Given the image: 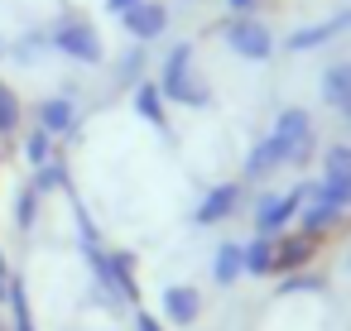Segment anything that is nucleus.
Wrapping results in <instances>:
<instances>
[{
    "instance_id": "f257e3e1",
    "label": "nucleus",
    "mask_w": 351,
    "mask_h": 331,
    "mask_svg": "<svg viewBox=\"0 0 351 331\" xmlns=\"http://www.w3.org/2000/svg\"><path fill=\"white\" fill-rule=\"evenodd\" d=\"M154 82H159V92H164L169 106H183V111H207L212 106V87L197 72V49L188 39H178V44L164 49V58L154 68Z\"/></svg>"
},
{
    "instance_id": "f03ea898",
    "label": "nucleus",
    "mask_w": 351,
    "mask_h": 331,
    "mask_svg": "<svg viewBox=\"0 0 351 331\" xmlns=\"http://www.w3.org/2000/svg\"><path fill=\"white\" fill-rule=\"evenodd\" d=\"M49 49L68 63H82V68H101L106 63V44H101V29L87 20V15H58L49 25Z\"/></svg>"
},
{
    "instance_id": "7ed1b4c3",
    "label": "nucleus",
    "mask_w": 351,
    "mask_h": 331,
    "mask_svg": "<svg viewBox=\"0 0 351 331\" xmlns=\"http://www.w3.org/2000/svg\"><path fill=\"white\" fill-rule=\"evenodd\" d=\"M265 140H269V149L279 154L284 168H303L313 159V149H317V125H313V116L303 106H284Z\"/></svg>"
},
{
    "instance_id": "20e7f679",
    "label": "nucleus",
    "mask_w": 351,
    "mask_h": 331,
    "mask_svg": "<svg viewBox=\"0 0 351 331\" xmlns=\"http://www.w3.org/2000/svg\"><path fill=\"white\" fill-rule=\"evenodd\" d=\"M221 39H226V49H231L241 63H269V58L279 53L274 29H269L265 20H255V15H226Z\"/></svg>"
},
{
    "instance_id": "39448f33",
    "label": "nucleus",
    "mask_w": 351,
    "mask_h": 331,
    "mask_svg": "<svg viewBox=\"0 0 351 331\" xmlns=\"http://www.w3.org/2000/svg\"><path fill=\"white\" fill-rule=\"evenodd\" d=\"M241 207H245V183L241 178H226V183H212V187H202V197L193 202V226H202V230H212V226H226L231 216H241Z\"/></svg>"
},
{
    "instance_id": "423d86ee",
    "label": "nucleus",
    "mask_w": 351,
    "mask_h": 331,
    "mask_svg": "<svg viewBox=\"0 0 351 331\" xmlns=\"http://www.w3.org/2000/svg\"><path fill=\"white\" fill-rule=\"evenodd\" d=\"M303 197H308V183H298V187H284V192H265V197L255 202V211H250V226H255V235H284V230L298 221V207H303Z\"/></svg>"
},
{
    "instance_id": "0eeeda50",
    "label": "nucleus",
    "mask_w": 351,
    "mask_h": 331,
    "mask_svg": "<svg viewBox=\"0 0 351 331\" xmlns=\"http://www.w3.org/2000/svg\"><path fill=\"white\" fill-rule=\"evenodd\" d=\"M332 207L351 211V144H327L322 149V173L313 183Z\"/></svg>"
},
{
    "instance_id": "6e6552de",
    "label": "nucleus",
    "mask_w": 351,
    "mask_h": 331,
    "mask_svg": "<svg viewBox=\"0 0 351 331\" xmlns=\"http://www.w3.org/2000/svg\"><path fill=\"white\" fill-rule=\"evenodd\" d=\"M169 25H173V10L164 5V0H140L135 10H125L121 15V29H125V39L130 44H159L164 34H169Z\"/></svg>"
},
{
    "instance_id": "1a4fd4ad",
    "label": "nucleus",
    "mask_w": 351,
    "mask_h": 331,
    "mask_svg": "<svg viewBox=\"0 0 351 331\" xmlns=\"http://www.w3.org/2000/svg\"><path fill=\"white\" fill-rule=\"evenodd\" d=\"M202 288H193V283H169L164 293H159V317L169 321V326H178V331H188V326H197L202 321Z\"/></svg>"
},
{
    "instance_id": "9d476101",
    "label": "nucleus",
    "mask_w": 351,
    "mask_h": 331,
    "mask_svg": "<svg viewBox=\"0 0 351 331\" xmlns=\"http://www.w3.org/2000/svg\"><path fill=\"white\" fill-rule=\"evenodd\" d=\"M77 120H82V111H77V96H73V92H53V96H44V101L34 106V130H44V135H53V140L73 135Z\"/></svg>"
},
{
    "instance_id": "9b49d317",
    "label": "nucleus",
    "mask_w": 351,
    "mask_h": 331,
    "mask_svg": "<svg viewBox=\"0 0 351 331\" xmlns=\"http://www.w3.org/2000/svg\"><path fill=\"white\" fill-rule=\"evenodd\" d=\"M341 34H351V10H341V15H332V20H317V25H298L279 49H284V53H317V49H327V44L341 39Z\"/></svg>"
},
{
    "instance_id": "f8f14e48",
    "label": "nucleus",
    "mask_w": 351,
    "mask_h": 331,
    "mask_svg": "<svg viewBox=\"0 0 351 331\" xmlns=\"http://www.w3.org/2000/svg\"><path fill=\"white\" fill-rule=\"evenodd\" d=\"M130 111H135L145 125H154V130H164V135H169V101H164V92H159V82H154V77H145V82L130 92Z\"/></svg>"
},
{
    "instance_id": "ddd939ff",
    "label": "nucleus",
    "mask_w": 351,
    "mask_h": 331,
    "mask_svg": "<svg viewBox=\"0 0 351 331\" xmlns=\"http://www.w3.org/2000/svg\"><path fill=\"white\" fill-rule=\"evenodd\" d=\"M145 72H149V49H145V44H130V49L111 63V82H116L121 92H135V87L145 82Z\"/></svg>"
},
{
    "instance_id": "4468645a",
    "label": "nucleus",
    "mask_w": 351,
    "mask_h": 331,
    "mask_svg": "<svg viewBox=\"0 0 351 331\" xmlns=\"http://www.w3.org/2000/svg\"><path fill=\"white\" fill-rule=\"evenodd\" d=\"M245 278V259H241V240H221L217 254H212V283L217 288H231Z\"/></svg>"
},
{
    "instance_id": "2eb2a0df",
    "label": "nucleus",
    "mask_w": 351,
    "mask_h": 331,
    "mask_svg": "<svg viewBox=\"0 0 351 331\" xmlns=\"http://www.w3.org/2000/svg\"><path fill=\"white\" fill-rule=\"evenodd\" d=\"M284 163H279V154L269 149V140H255L250 144V154L241 159V183H265V178H274Z\"/></svg>"
},
{
    "instance_id": "dca6fc26",
    "label": "nucleus",
    "mask_w": 351,
    "mask_h": 331,
    "mask_svg": "<svg viewBox=\"0 0 351 331\" xmlns=\"http://www.w3.org/2000/svg\"><path fill=\"white\" fill-rule=\"evenodd\" d=\"M241 259H245V278H269L274 274V235L241 240Z\"/></svg>"
},
{
    "instance_id": "f3484780",
    "label": "nucleus",
    "mask_w": 351,
    "mask_h": 331,
    "mask_svg": "<svg viewBox=\"0 0 351 331\" xmlns=\"http://www.w3.org/2000/svg\"><path fill=\"white\" fill-rule=\"evenodd\" d=\"M317 92H322V101H327V106L346 111V106H351V63H332V68L322 72Z\"/></svg>"
},
{
    "instance_id": "a211bd4d",
    "label": "nucleus",
    "mask_w": 351,
    "mask_h": 331,
    "mask_svg": "<svg viewBox=\"0 0 351 331\" xmlns=\"http://www.w3.org/2000/svg\"><path fill=\"white\" fill-rule=\"evenodd\" d=\"M44 53H53V49H49V29H29V34H20V39H10V58H15L20 68H34Z\"/></svg>"
},
{
    "instance_id": "6ab92c4d",
    "label": "nucleus",
    "mask_w": 351,
    "mask_h": 331,
    "mask_svg": "<svg viewBox=\"0 0 351 331\" xmlns=\"http://www.w3.org/2000/svg\"><path fill=\"white\" fill-rule=\"evenodd\" d=\"M44 202L53 197V192H68V163H63V154H53L44 168H34V183H29Z\"/></svg>"
},
{
    "instance_id": "aec40b11",
    "label": "nucleus",
    "mask_w": 351,
    "mask_h": 331,
    "mask_svg": "<svg viewBox=\"0 0 351 331\" xmlns=\"http://www.w3.org/2000/svg\"><path fill=\"white\" fill-rule=\"evenodd\" d=\"M20 125H25V101L10 82H0V140L20 135Z\"/></svg>"
},
{
    "instance_id": "412c9836",
    "label": "nucleus",
    "mask_w": 351,
    "mask_h": 331,
    "mask_svg": "<svg viewBox=\"0 0 351 331\" xmlns=\"http://www.w3.org/2000/svg\"><path fill=\"white\" fill-rule=\"evenodd\" d=\"M5 307H10V326H15V331H39V326H34V312H29V297H25V283H20V278H10V297H5Z\"/></svg>"
},
{
    "instance_id": "4be33fe9",
    "label": "nucleus",
    "mask_w": 351,
    "mask_h": 331,
    "mask_svg": "<svg viewBox=\"0 0 351 331\" xmlns=\"http://www.w3.org/2000/svg\"><path fill=\"white\" fill-rule=\"evenodd\" d=\"M53 154H58V140H53V135H44V130H29V135H25V159H29V168H44Z\"/></svg>"
},
{
    "instance_id": "5701e85b",
    "label": "nucleus",
    "mask_w": 351,
    "mask_h": 331,
    "mask_svg": "<svg viewBox=\"0 0 351 331\" xmlns=\"http://www.w3.org/2000/svg\"><path fill=\"white\" fill-rule=\"evenodd\" d=\"M39 207H44V197H39L34 187H20V197H15V226H20V230H34Z\"/></svg>"
},
{
    "instance_id": "b1692460",
    "label": "nucleus",
    "mask_w": 351,
    "mask_h": 331,
    "mask_svg": "<svg viewBox=\"0 0 351 331\" xmlns=\"http://www.w3.org/2000/svg\"><path fill=\"white\" fill-rule=\"evenodd\" d=\"M308 288H322V278L317 274H293V278L279 283V293H308Z\"/></svg>"
},
{
    "instance_id": "393cba45",
    "label": "nucleus",
    "mask_w": 351,
    "mask_h": 331,
    "mask_svg": "<svg viewBox=\"0 0 351 331\" xmlns=\"http://www.w3.org/2000/svg\"><path fill=\"white\" fill-rule=\"evenodd\" d=\"M135 5H140V0H101V10H106V15H116V20H121L125 10H135Z\"/></svg>"
},
{
    "instance_id": "a878e982",
    "label": "nucleus",
    "mask_w": 351,
    "mask_h": 331,
    "mask_svg": "<svg viewBox=\"0 0 351 331\" xmlns=\"http://www.w3.org/2000/svg\"><path fill=\"white\" fill-rule=\"evenodd\" d=\"M135 331H164V321L154 312H135Z\"/></svg>"
},
{
    "instance_id": "bb28decb",
    "label": "nucleus",
    "mask_w": 351,
    "mask_h": 331,
    "mask_svg": "<svg viewBox=\"0 0 351 331\" xmlns=\"http://www.w3.org/2000/svg\"><path fill=\"white\" fill-rule=\"evenodd\" d=\"M260 0H226V15H255Z\"/></svg>"
},
{
    "instance_id": "cd10ccee",
    "label": "nucleus",
    "mask_w": 351,
    "mask_h": 331,
    "mask_svg": "<svg viewBox=\"0 0 351 331\" xmlns=\"http://www.w3.org/2000/svg\"><path fill=\"white\" fill-rule=\"evenodd\" d=\"M346 269H351V250H346Z\"/></svg>"
},
{
    "instance_id": "c85d7f7f",
    "label": "nucleus",
    "mask_w": 351,
    "mask_h": 331,
    "mask_svg": "<svg viewBox=\"0 0 351 331\" xmlns=\"http://www.w3.org/2000/svg\"><path fill=\"white\" fill-rule=\"evenodd\" d=\"M0 63H5V49H0Z\"/></svg>"
}]
</instances>
